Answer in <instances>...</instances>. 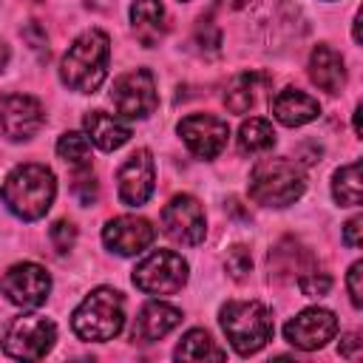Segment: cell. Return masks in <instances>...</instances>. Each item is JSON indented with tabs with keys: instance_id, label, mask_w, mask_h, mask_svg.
Wrapping results in <instances>:
<instances>
[{
	"instance_id": "cell-1",
	"label": "cell",
	"mask_w": 363,
	"mask_h": 363,
	"mask_svg": "<svg viewBox=\"0 0 363 363\" xmlns=\"http://www.w3.org/2000/svg\"><path fill=\"white\" fill-rule=\"evenodd\" d=\"M54 196H57V182H54V173L45 167V164H17L3 187H0V199L3 204L23 221H37L48 213V207L54 204Z\"/></svg>"
},
{
	"instance_id": "cell-2",
	"label": "cell",
	"mask_w": 363,
	"mask_h": 363,
	"mask_svg": "<svg viewBox=\"0 0 363 363\" xmlns=\"http://www.w3.org/2000/svg\"><path fill=\"white\" fill-rule=\"evenodd\" d=\"M108 57H111V40L99 28L82 31L65 51L60 62L62 82L77 94H94L108 74Z\"/></svg>"
},
{
	"instance_id": "cell-3",
	"label": "cell",
	"mask_w": 363,
	"mask_h": 363,
	"mask_svg": "<svg viewBox=\"0 0 363 363\" xmlns=\"http://www.w3.org/2000/svg\"><path fill=\"white\" fill-rule=\"evenodd\" d=\"M221 329L238 354H255L272 340V315L258 301H227L218 312Z\"/></svg>"
},
{
	"instance_id": "cell-4",
	"label": "cell",
	"mask_w": 363,
	"mask_h": 363,
	"mask_svg": "<svg viewBox=\"0 0 363 363\" xmlns=\"http://www.w3.org/2000/svg\"><path fill=\"white\" fill-rule=\"evenodd\" d=\"M71 326L77 337L82 340H111L122 332L125 326V301L116 289L111 286H96L77 309L71 318Z\"/></svg>"
},
{
	"instance_id": "cell-5",
	"label": "cell",
	"mask_w": 363,
	"mask_h": 363,
	"mask_svg": "<svg viewBox=\"0 0 363 363\" xmlns=\"http://www.w3.org/2000/svg\"><path fill=\"white\" fill-rule=\"evenodd\" d=\"M303 196V173L289 159H261L250 173V199L264 207H286Z\"/></svg>"
},
{
	"instance_id": "cell-6",
	"label": "cell",
	"mask_w": 363,
	"mask_h": 363,
	"mask_svg": "<svg viewBox=\"0 0 363 363\" xmlns=\"http://www.w3.org/2000/svg\"><path fill=\"white\" fill-rule=\"evenodd\" d=\"M54 340H57L54 320L43 318V315H23V318L9 320V326L3 329V337H0V346L9 357L40 360L54 346Z\"/></svg>"
},
{
	"instance_id": "cell-7",
	"label": "cell",
	"mask_w": 363,
	"mask_h": 363,
	"mask_svg": "<svg viewBox=\"0 0 363 363\" xmlns=\"http://www.w3.org/2000/svg\"><path fill=\"white\" fill-rule=\"evenodd\" d=\"M133 284L147 295H173L187 284V261L173 250H156L136 264Z\"/></svg>"
},
{
	"instance_id": "cell-8",
	"label": "cell",
	"mask_w": 363,
	"mask_h": 363,
	"mask_svg": "<svg viewBox=\"0 0 363 363\" xmlns=\"http://www.w3.org/2000/svg\"><path fill=\"white\" fill-rule=\"evenodd\" d=\"M111 102L122 116H130V119L150 116L159 105L153 74L147 68H136V71L122 74L111 88Z\"/></svg>"
},
{
	"instance_id": "cell-9",
	"label": "cell",
	"mask_w": 363,
	"mask_h": 363,
	"mask_svg": "<svg viewBox=\"0 0 363 363\" xmlns=\"http://www.w3.org/2000/svg\"><path fill=\"white\" fill-rule=\"evenodd\" d=\"M45 122L43 105L26 94H3L0 96V139L26 142Z\"/></svg>"
},
{
	"instance_id": "cell-10",
	"label": "cell",
	"mask_w": 363,
	"mask_h": 363,
	"mask_svg": "<svg viewBox=\"0 0 363 363\" xmlns=\"http://www.w3.org/2000/svg\"><path fill=\"white\" fill-rule=\"evenodd\" d=\"M162 230L167 238H173L179 244H187V247L199 244L207 233L204 210H201L199 199H193L187 193L173 196L162 210Z\"/></svg>"
},
{
	"instance_id": "cell-11",
	"label": "cell",
	"mask_w": 363,
	"mask_h": 363,
	"mask_svg": "<svg viewBox=\"0 0 363 363\" xmlns=\"http://www.w3.org/2000/svg\"><path fill=\"white\" fill-rule=\"evenodd\" d=\"M48 289H51V275H48L40 264H31V261L14 264V267L0 278V292H3L14 306H23V309L40 306V303L48 298Z\"/></svg>"
},
{
	"instance_id": "cell-12",
	"label": "cell",
	"mask_w": 363,
	"mask_h": 363,
	"mask_svg": "<svg viewBox=\"0 0 363 363\" xmlns=\"http://www.w3.org/2000/svg\"><path fill=\"white\" fill-rule=\"evenodd\" d=\"M179 136L184 139L187 150L199 159H216L230 136V128L224 119L213 113H190L179 122Z\"/></svg>"
},
{
	"instance_id": "cell-13",
	"label": "cell",
	"mask_w": 363,
	"mask_h": 363,
	"mask_svg": "<svg viewBox=\"0 0 363 363\" xmlns=\"http://www.w3.org/2000/svg\"><path fill=\"white\" fill-rule=\"evenodd\" d=\"M153 182H156V167H153V156L150 150H136L128 156V162L119 167L116 173V187H119V199L128 207H142L150 193H153Z\"/></svg>"
},
{
	"instance_id": "cell-14",
	"label": "cell",
	"mask_w": 363,
	"mask_h": 363,
	"mask_svg": "<svg viewBox=\"0 0 363 363\" xmlns=\"http://www.w3.org/2000/svg\"><path fill=\"white\" fill-rule=\"evenodd\" d=\"M335 332H337V318H335V312L320 309V306L303 309L301 315H295V318L284 326L286 340H289L295 349H303V352L320 349L326 340L335 337Z\"/></svg>"
},
{
	"instance_id": "cell-15",
	"label": "cell",
	"mask_w": 363,
	"mask_h": 363,
	"mask_svg": "<svg viewBox=\"0 0 363 363\" xmlns=\"http://www.w3.org/2000/svg\"><path fill=\"white\" fill-rule=\"evenodd\" d=\"M153 238H156L153 224L139 216H119V218L108 221L102 230L105 247L119 255H139L145 247L153 244Z\"/></svg>"
},
{
	"instance_id": "cell-16",
	"label": "cell",
	"mask_w": 363,
	"mask_h": 363,
	"mask_svg": "<svg viewBox=\"0 0 363 363\" xmlns=\"http://www.w3.org/2000/svg\"><path fill=\"white\" fill-rule=\"evenodd\" d=\"M182 323V312L170 303H162V301H150L139 309L136 315V323H133V340H142V343H153L159 337H164L167 332H173L176 326Z\"/></svg>"
},
{
	"instance_id": "cell-17",
	"label": "cell",
	"mask_w": 363,
	"mask_h": 363,
	"mask_svg": "<svg viewBox=\"0 0 363 363\" xmlns=\"http://www.w3.org/2000/svg\"><path fill=\"white\" fill-rule=\"evenodd\" d=\"M309 77H312V82H315L320 91H326V94H340L343 85H346L343 57H340L332 45H326V43L315 45L312 54H309Z\"/></svg>"
},
{
	"instance_id": "cell-18",
	"label": "cell",
	"mask_w": 363,
	"mask_h": 363,
	"mask_svg": "<svg viewBox=\"0 0 363 363\" xmlns=\"http://www.w3.org/2000/svg\"><path fill=\"white\" fill-rule=\"evenodd\" d=\"M272 113L281 125L286 128H298V125H306L312 122L318 113H320V105L315 96L298 91V88H284L275 94L272 99Z\"/></svg>"
},
{
	"instance_id": "cell-19",
	"label": "cell",
	"mask_w": 363,
	"mask_h": 363,
	"mask_svg": "<svg viewBox=\"0 0 363 363\" xmlns=\"http://www.w3.org/2000/svg\"><path fill=\"white\" fill-rule=\"evenodd\" d=\"M130 26L142 45H156L167 31V14L159 0H133L130 6Z\"/></svg>"
},
{
	"instance_id": "cell-20",
	"label": "cell",
	"mask_w": 363,
	"mask_h": 363,
	"mask_svg": "<svg viewBox=\"0 0 363 363\" xmlns=\"http://www.w3.org/2000/svg\"><path fill=\"white\" fill-rule=\"evenodd\" d=\"M85 133L102 150H116L130 139V128L119 116L105 113V111H91L85 116Z\"/></svg>"
},
{
	"instance_id": "cell-21",
	"label": "cell",
	"mask_w": 363,
	"mask_h": 363,
	"mask_svg": "<svg viewBox=\"0 0 363 363\" xmlns=\"http://www.w3.org/2000/svg\"><path fill=\"white\" fill-rule=\"evenodd\" d=\"M267 88V77L258 74V71H244L238 77L230 79L227 91H224V105L233 111V113H247L250 108H255L261 91Z\"/></svg>"
},
{
	"instance_id": "cell-22",
	"label": "cell",
	"mask_w": 363,
	"mask_h": 363,
	"mask_svg": "<svg viewBox=\"0 0 363 363\" xmlns=\"http://www.w3.org/2000/svg\"><path fill=\"white\" fill-rule=\"evenodd\" d=\"M176 357L179 360H224L227 352L210 337V332L204 329H190L182 343L176 346Z\"/></svg>"
},
{
	"instance_id": "cell-23",
	"label": "cell",
	"mask_w": 363,
	"mask_h": 363,
	"mask_svg": "<svg viewBox=\"0 0 363 363\" xmlns=\"http://www.w3.org/2000/svg\"><path fill=\"white\" fill-rule=\"evenodd\" d=\"M360 162H349L340 170H335V182H332V196L340 207H357L360 204Z\"/></svg>"
},
{
	"instance_id": "cell-24",
	"label": "cell",
	"mask_w": 363,
	"mask_h": 363,
	"mask_svg": "<svg viewBox=\"0 0 363 363\" xmlns=\"http://www.w3.org/2000/svg\"><path fill=\"white\" fill-rule=\"evenodd\" d=\"M272 145H275V130H272V125L267 119L252 116V119H247L241 125V130H238V147H241V153H264Z\"/></svg>"
},
{
	"instance_id": "cell-25",
	"label": "cell",
	"mask_w": 363,
	"mask_h": 363,
	"mask_svg": "<svg viewBox=\"0 0 363 363\" xmlns=\"http://www.w3.org/2000/svg\"><path fill=\"white\" fill-rule=\"evenodd\" d=\"M57 153L71 167H88V162H91V142H88V136H82L77 130H68V133L60 136Z\"/></svg>"
},
{
	"instance_id": "cell-26",
	"label": "cell",
	"mask_w": 363,
	"mask_h": 363,
	"mask_svg": "<svg viewBox=\"0 0 363 363\" xmlns=\"http://www.w3.org/2000/svg\"><path fill=\"white\" fill-rule=\"evenodd\" d=\"M224 267H227V272H230L235 281H244V278L250 275V269H252V255H250V250L241 247V244L230 247L227 255H224Z\"/></svg>"
},
{
	"instance_id": "cell-27",
	"label": "cell",
	"mask_w": 363,
	"mask_h": 363,
	"mask_svg": "<svg viewBox=\"0 0 363 363\" xmlns=\"http://www.w3.org/2000/svg\"><path fill=\"white\" fill-rule=\"evenodd\" d=\"M71 190L79 199V204H91L96 199V179H94V173L88 167H77V176H74Z\"/></svg>"
},
{
	"instance_id": "cell-28",
	"label": "cell",
	"mask_w": 363,
	"mask_h": 363,
	"mask_svg": "<svg viewBox=\"0 0 363 363\" xmlns=\"http://www.w3.org/2000/svg\"><path fill=\"white\" fill-rule=\"evenodd\" d=\"M298 286H301L303 295H309V298H320V295L329 292L332 278H329L326 272H303V275H298Z\"/></svg>"
},
{
	"instance_id": "cell-29",
	"label": "cell",
	"mask_w": 363,
	"mask_h": 363,
	"mask_svg": "<svg viewBox=\"0 0 363 363\" xmlns=\"http://www.w3.org/2000/svg\"><path fill=\"white\" fill-rule=\"evenodd\" d=\"M74 241H77V227H74L71 221L60 218V221L51 227V244H54V250H57V252H68V250L74 247Z\"/></svg>"
},
{
	"instance_id": "cell-30",
	"label": "cell",
	"mask_w": 363,
	"mask_h": 363,
	"mask_svg": "<svg viewBox=\"0 0 363 363\" xmlns=\"http://www.w3.org/2000/svg\"><path fill=\"white\" fill-rule=\"evenodd\" d=\"M360 275H363V264H360V261H354V264L349 267V275H346L349 298H352V303H354V306H360V303H363V286H360Z\"/></svg>"
},
{
	"instance_id": "cell-31",
	"label": "cell",
	"mask_w": 363,
	"mask_h": 363,
	"mask_svg": "<svg viewBox=\"0 0 363 363\" xmlns=\"http://www.w3.org/2000/svg\"><path fill=\"white\" fill-rule=\"evenodd\" d=\"M360 230H363V218H360V216H354V218L343 227V241H346L352 250L360 247Z\"/></svg>"
},
{
	"instance_id": "cell-32",
	"label": "cell",
	"mask_w": 363,
	"mask_h": 363,
	"mask_svg": "<svg viewBox=\"0 0 363 363\" xmlns=\"http://www.w3.org/2000/svg\"><path fill=\"white\" fill-rule=\"evenodd\" d=\"M337 352H340L343 357H357V354H360V337H357L354 332H352V335H346V337L340 340Z\"/></svg>"
},
{
	"instance_id": "cell-33",
	"label": "cell",
	"mask_w": 363,
	"mask_h": 363,
	"mask_svg": "<svg viewBox=\"0 0 363 363\" xmlns=\"http://www.w3.org/2000/svg\"><path fill=\"white\" fill-rule=\"evenodd\" d=\"M9 62V45H6V40H0V68Z\"/></svg>"
},
{
	"instance_id": "cell-34",
	"label": "cell",
	"mask_w": 363,
	"mask_h": 363,
	"mask_svg": "<svg viewBox=\"0 0 363 363\" xmlns=\"http://www.w3.org/2000/svg\"><path fill=\"white\" fill-rule=\"evenodd\" d=\"M221 3H224V6H230V9H244L250 0H221Z\"/></svg>"
},
{
	"instance_id": "cell-35",
	"label": "cell",
	"mask_w": 363,
	"mask_h": 363,
	"mask_svg": "<svg viewBox=\"0 0 363 363\" xmlns=\"http://www.w3.org/2000/svg\"><path fill=\"white\" fill-rule=\"evenodd\" d=\"M360 113H363V111H360V105H357V108H354V133H357V136L363 133V130H360Z\"/></svg>"
}]
</instances>
